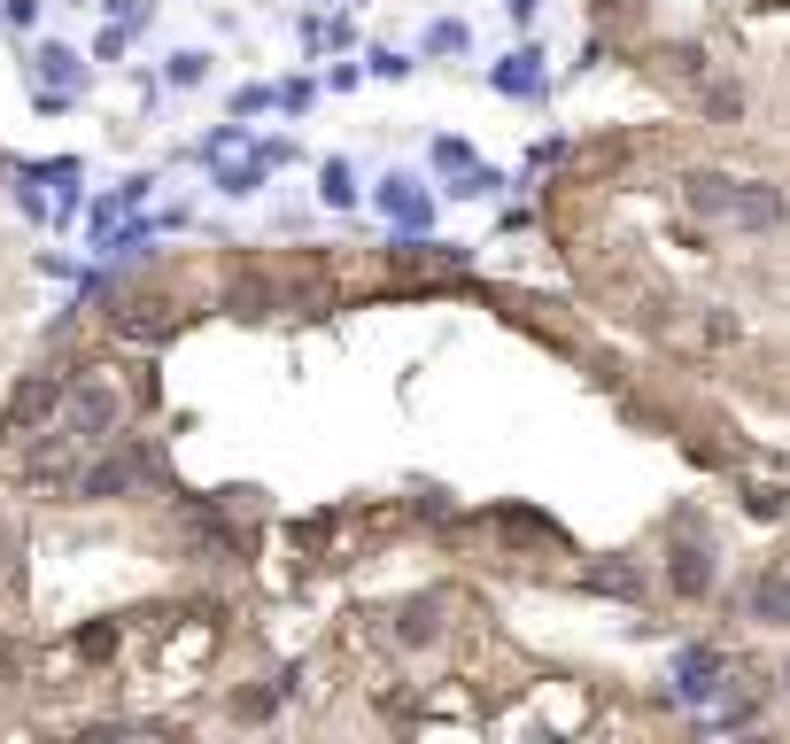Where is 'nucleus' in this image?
<instances>
[{
    "label": "nucleus",
    "mask_w": 790,
    "mask_h": 744,
    "mask_svg": "<svg viewBox=\"0 0 790 744\" xmlns=\"http://www.w3.org/2000/svg\"><path fill=\"white\" fill-rule=\"evenodd\" d=\"M674 590L682 598H706L714 590V543H682L674 551Z\"/></svg>",
    "instance_id": "obj_1"
}]
</instances>
